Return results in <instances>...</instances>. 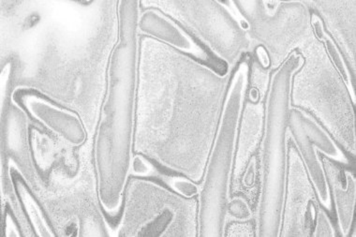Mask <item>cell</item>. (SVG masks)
Segmentation results:
<instances>
[{
  "label": "cell",
  "mask_w": 356,
  "mask_h": 237,
  "mask_svg": "<svg viewBox=\"0 0 356 237\" xmlns=\"http://www.w3.org/2000/svg\"><path fill=\"white\" fill-rule=\"evenodd\" d=\"M289 134L306 167L307 174L321 206L332 212L330 191L323 170L322 156L341 165H352V160L341 149L333 137L312 115L299 108H291L289 113Z\"/></svg>",
  "instance_id": "cell-10"
},
{
  "label": "cell",
  "mask_w": 356,
  "mask_h": 237,
  "mask_svg": "<svg viewBox=\"0 0 356 237\" xmlns=\"http://www.w3.org/2000/svg\"><path fill=\"white\" fill-rule=\"evenodd\" d=\"M254 217L246 198L240 195L231 198L228 206L227 220H246Z\"/></svg>",
  "instance_id": "cell-19"
},
{
  "label": "cell",
  "mask_w": 356,
  "mask_h": 237,
  "mask_svg": "<svg viewBox=\"0 0 356 237\" xmlns=\"http://www.w3.org/2000/svg\"><path fill=\"white\" fill-rule=\"evenodd\" d=\"M323 170L330 191L332 206L337 218L339 236H350L355 224L356 177L355 172L322 156Z\"/></svg>",
  "instance_id": "cell-14"
},
{
  "label": "cell",
  "mask_w": 356,
  "mask_h": 237,
  "mask_svg": "<svg viewBox=\"0 0 356 237\" xmlns=\"http://www.w3.org/2000/svg\"><path fill=\"white\" fill-rule=\"evenodd\" d=\"M298 52L304 63L293 76L291 105L312 115L355 161V105L344 81L315 36Z\"/></svg>",
  "instance_id": "cell-5"
},
{
  "label": "cell",
  "mask_w": 356,
  "mask_h": 237,
  "mask_svg": "<svg viewBox=\"0 0 356 237\" xmlns=\"http://www.w3.org/2000/svg\"><path fill=\"white\" fill-rule=\"evenodd\" d=\"M234 71L140 38L134 152L200 184Z\"/></svg>",
  "instance_id": "cell-1"
},
{
  "label": "cell",
  "mask_w": 356,
  "mask_h": 237,
  "mask_svg": "<svg viewBox=\"0 0 356 237\" xmlns=\"http://www.w3.org/2000/svg\"><path fill=\"white\" fill-rule=\"evenodd\" d=\"M250 64V58L245 56L232 75L217 134L199 185V236H225L240 117L249 88Z\"/></svg>",
  "instance_id": "cell-4"
},
{
  "label": "cell",
  "mask_w": 356,
  "mask_h": 237,
  "mask_svg": "<svg viewBox=\"0 0 356 237\" xmlns=\"http://www.w3.org/2000/svg\"><path fill=\"white\" fill-rule=\"evenodd\" d=\"M304 63L296 51L272 72L259 148V188L255 219L257 237H280L288 166L289 113L293 74Z\"/></svg>",
  "instance_id": "cell-3"
},
{
  "label": "cell",
  "mask_w": 356,
  "mask_h": 237,
  "mask_svg": "<svg viewBox=\"0 0 356 237\" xmlns=\"http://www.w3.org/2000/svg\"><path fill=\"white\" fill-rule=\"evenodd\" d=\"M160 177L168 185V187L175 193L180 194L187 198L197 197L199 194V184L193 180L182 176H165L160 174Z\"/></svg>",
  "instance_id": "cell-17"
},
{
  "label": "cell",
  "mask_w": 356,
  "mask_h": 237,
  "mask_svg": "<svg viewBox=\"0 0 356 237\" xmlns=\"http://www.w3.org/2000/svg\"><path fill=\"white\" fill-rule=\"evenodd\" d=\"M312 26L315 38L323 43L329 59H330L332 64L334 65V67H335L337 71L341 75L342 80L344 81L348 90H349L353 104L355 105V79L350 74L346 61H345L339 47H337L335 42L329 36L327 32L325 31V28H323V22L321 21L319 16L314 12H312Z\"/></svg>",
  "instance_id": "cell-16"
},
{
  "label": "cell",
  "mask_w": 356,
  "mask_h": 237,
  "mask_svg": "<svg viewBox=\"0 0 356 237\" xmlns=\"http://www.w3.org/2000/svg\"><path fill=\"white\" fill-rule=\"evenodd\" d=\"M321 206L295 142L288 134V166L280 237H309Z\"/></svg>",
  "instance_id": "cell-11"
},
{
  "label": "cell",
  "mask_w": 356,
  "mask_h": 237,
  "mask_svg": "<svg viewBox=\"0 0 356 237\" xmlns=\"http://www.w3.org/2000/svg\"><path fill=\"white\" fill-rule=\"evenodd\" d=\"M24 98L23 104L31 114L68 144L79 147L86 141V129L79 115L60 109L42 97L28 95Z\"/></svg>",
  "instance_id": "cell-15"
},
{
  "label": "cell",
  "mask_w": 356,
  "mask_h": 237,
  "mask_svg": "<svg viewBox=\"0 0 356 237\" xmlns=\"http://www.w3.org/2000/svg\"><path fill=\"white\" fill-rule=\"evenodd\" d=\"M225 236H257V222L255 217L246 220H227Z\"/></svg>",
  "instance_id": "cell-18"
},
{
  "label": "cell",
  "mask_w": 356,
  "mask_h": 237,
  "mask_svg": "<svg viewBox=\"0 0 356 237\" xmlns=\"http://www.w3.org/2000/svg\"><path fill=\"white\" fill-rule=\"evenodd\" d=\"M271 72L255 59L250 65L249 88L240 117L232 193L250 190L258 177L257 151L260 148L266 117V98Z\"/></svg>",
  "instance_id": "cell-9"
},
{
  "label": "cell",
  "mask_w": 356,
  "mask_h": 237,
  "mask_svg": "<svg viewBox=\"0 0 356 237\" xmlns=\"http://www.w3.org/2000/svg\"><path fill=\"white\" fill-rule=\"evenodd\" d=\"M310 10L316 13L323 28L335 42L356 79V0H310Z\"/></svg>",
  "instance_id": "cell-12"
},
{
  "label": "cell",
  "mask_w": 356,
  "mask_h": 237,
  "mask_svg": "<svg viewBox=\"0 0 356 237\" xmlns=\"http://www.w3.org/2000/svg\"><path fill=\"white\" fill-rule=\"evenodd\" d=\"M118 236H199L198 200L147 177H132L124 191Z\"/></svg>",
  "instance_id": "cell-6"
},
{
  "label": "cell",
  "mask_w": 356,
  "mask_h": 237,
  "mask_svg": "<svg viewBox=\"0 0 356 237\" xmlns=\"http://www.w3.org/2000/svg\"><path fill=\"white\" fill-rule=\"evenodd\" d=\"M138 29L142 36L158 40L204 63L212 61L209 54L190 34L161 10L154 8L142 10Z\"/></svg>",
  "instance_id": "cell-13"
},
{
  "label": "cell",
  "mask_w": 356,
  "mask_h": 237,
  "mask_svg": "<svg viewBox=\"0 0 356 237\" xmlns=\"http://www.w3.org/2000/svg\"><path fill=\"white\" fill-rule=\"evenodd\" d=\"M141 1H120L118 40L111 54L108 90L97 126L95 168L99 204L108 214L122 206L134 158Z\"/></svg>",
  "instance_id": "cell-2"
},
{
  "label": "cell",
  "mask_w": 356,
  "mask_h": 237,
  "mask_svg": "<svg viewBox=\"0 0 356 237\" xmlns=\"http://www.w3.org/2000/svg\"><path fill=\"white\" fill-rule=\"evenodd\" d=\"M252 58L258 62L259 64L263 67L264 69L269 70L270 71L271 61L269 58L268 53L264 47H256L252 53Z\"/></svg>",
  "instance_id": "cell-22"
},
{
  "label": "cell",
  "mask_w": 356,
  "mask_h": 237,
  "mask_svg": "<svg viewBox=\"0 0 356 237\" xmlns=\"http://www.w3.org/2000/svg\"><path fill=\"white\" fill-rule=\"evenodd\" d=\"M253 51L261 47L276 71L293 52L314 38L312 10L306 1H233Z\"/></svg>",
  "instance_id": "cell-8"
},
{
  "label": "cell",
  "mask_w": 356,
  "mask_h": 237,
  "mask_svg": "<svg viewBox=\"0 0 356 237\" xmlns=\"http://www.w3.org/2000/svg\"><path fill=\"white\" fill-rule=\"evenodd\" d=\"M177 22L202 43L226 69L236 70L252 47L233 1H141Z\"/></svg>",
  "instance_id": "cell-7"
},
{
  "label": "cell",
  "mask_w": 356,
  "mask_h": 237,
  "mask_svg": "<svg viewBox=\"0 0 356 237\" xmlns=\"http://www.w3.org/2000/svg\"><path fill=\"white\" fill-rule=\"evenodd\" d=\"M338 236L335 226L329 217L328 212L323 206L318 210L316 220L312 236L314 237H334Z\"/></svg>",
  "instance_id": "cell-20"
},
{
  "label": "cell",
  "mask_w": 356,
  "mask_h": 237,
  "mask_svg": "<svg viewBox=\"0 0 356 237\" xmlns=\"http://www.w3.org/2000/svg\"><path fill=\"white\" fill-rule=\"evenodd\" d=\"M129 174L136 177H151L157 174V168L147 158L136 154L132 158Z\"/></svg>",
  "instance_id": "cell-21"
}]
</instances>
